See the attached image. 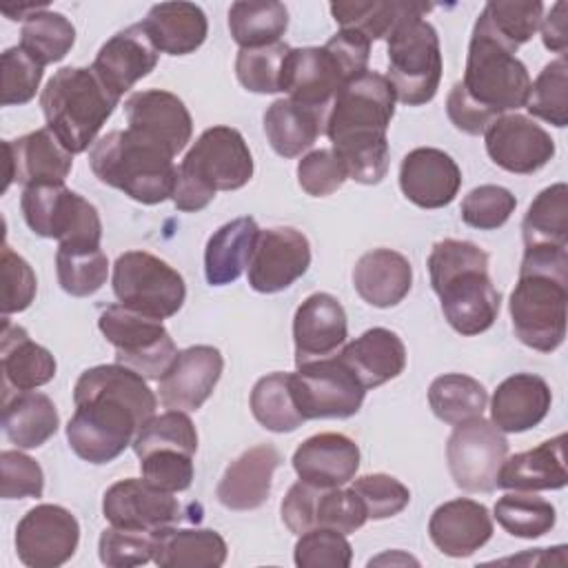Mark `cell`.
I'll list each match as a JSON object with an SVG mask.
<instances>
[{
	"label": "cell",
	"instance_id": "29",
	"mask_svg": "<svg viewBox=\"0 0 568 568\" xmlns=\"http://www.w3.org/2000/svg\"><path fill=\"white\" fill-rule=\"evenodd\" d=\"M552 404L550 386L532 373L506 377L493 393L490 422L501 433H524L544 422Z\"/></svg>",
	"mask_w": 568,
	"mask_h": 568
},
{
	"label": "cell",
	"instance_id": "28",
	"mask_svg": "<svg viewBox=\"0 0 568 568\" xmlns=\"http://www.w3.org/2000/svg\"><path fill=\"white\" fill-rule=\"evenodd\" d=\"M293 468L306 484L337 488L355 477L359 446L342 433H317L295 448Z\"/></svg>",
	"mask_w": 568,
	"mask_h": 568
},
{
	"label": "cell",
	"instance_id": "63",
	"mask_svg": "<svg viewBox=\"0 0 568 568\" xmlns=\"http://www.w3.org/2000/svg\"><path fill=\"white\" fill-rule=\"evenodd\" d=\"M446 113H448V120L455 124V129H459L468 135H479L495 122L488 113H484L475 102H470L466 98L459 82L453 84V89L446 98Z\"/></svg>",
	"mask_w": 568,
	"mask_h": 568
},
{
	"label": "cell",
	"instance_id": "59",
	"mask_svg": "<svg viewBox=\"0 0 568 568\" xmlns=\"http://www.w3.org/2000/svg\"><path fill=\"white\" fill-rule=\"evenodd\" d=\"M346 180V169L333 149H315L297 162V182L313 197L335 193Z\"/></svg>",
	"mask_w": 568,
	"mask_h": 568
},
{
	"label": "cell",
	"instance_id": "51",
	"mask_svg": "<svg viewBox=\"0 0 568 568\" xmlns=\"http://www.w3.org/2000/svg\"><path fill=\"white\" fill-rule=\"evenodd\" d=\"M293 559L300 568H348L353 548L344 532L333 528H311L295 541Z\"/></svg>",
	"mask_w": 568,
	"mask_h": 568
},
{
	"label": "cell",
	"instance_id": "11",
	"mask_svg": "<svg viewBox=\"0 0 568 568\" xmlns=\"http://www.w3.org/2000/svg\"><path fill=\"white\" fill-rule=\"evenodd\" d=\"M111 284L122 306L155 320L173 317L186 300L182 275L146 251H126L118 255Z\"/></svg>",
	"mask_w": 568,
	"mask_h": 568
},
{
	"label": "cell",
	"instance_id": "27",
	"mask_svg": "<svg viewBox=\"0 0 568 568\" xmlns=\"http://www.w3.org/2000/svg\"><path fill=\"white\" fill-rule=\"evenodd\" d=\"M428 535L444 555L470 557L493 537V519L484 504L457 497L433 510Z\"/></svg>",
	"mask_w": 568,
	"mask_h": 568
},
{
	"label": "cell",
	"instance_id": "13",
	"mask_svg": "<svg viewBox=\"0 0 568 568\" xmlns=\"http://www.w3.org/2000/svg\"><path fill=\"white\" fill-rule=\"evenodd\" d=\"M291 393L304 419H344L362 408L366 388L339 357H324L291 373Z\"/></svg>",
	"mask_w": 568,
	"mask_h": 568
},
{
	"label": "cell",
	"instance_id": "24",
	"mask_svg": "<svg viewBox=\"0 0 568 568\" xmlns=\"http://www.w3.org/2000/svg\"><path fill=\"white\" fill-rule=\"evenodd\" d=\"M462 186L457 162L442 149L419 146L399 164V189L419 209L448 206Z\"/></svg>",
	"mask_w": 568,
	"mask_h": 568
},
{
	"label": "cell",
	"instance_id": "36",
	"mask_svg": "<svg viewBox=\"0 0 568 568\" xmlns=\"http://www.w3.org/2000/svg\"><path fill=\"white\" fill-rule=\"evenodd\" d=\"M260 231L257 222L244 215L222 224L209 237L204 248V275L211 286L231 284L246 271Z\"/></svg>",
	"mask_w": 568,
	"mask_h": 568
},
{
	"label": "cell",
	"instance_id": "10",
	"mask_svg": "<svg viewBox=\"0 0 568 568\" xmlns=\"http://www.w3.org/2000/svg\"><path fill=\"white\" fill-rule=\"evenodd\" d=\"M20 209L27 226L60 244L100 246L102 222L98 209L64 182L33 184L22 191Z\"/></svg>",
	"mask_w": 568,
	"mask_h": 568
},
{
	"label": "cell",
	"instance_id": "25",
	"mask_svg": "<svg viewBox=\"0 0 568 568\" xmlns=\"http://www.w3.org/2000/svg\"><path fill=\"white\" fill-rule=\"evenodd\" d=\"M348 335L346 311L331 293L308 295L293 317L295 364H308L331 357Z\"/></svg>",
	"mask_w": 568,
	"mask_h": 568
},
{
	"label": "cell",
	"instance_id": "5",
	"mask_svg": "<svg viewBox=\"0 0 568 568\" xmlns=\"http://www.w3.org/2000/svg\"><path fill=\"white\" fill-rule=\"evenodd\" d=\"M253 178V155L244 135L233 126H211L186 151L175 171L171 200L175 209H206L217 191H235Z\"/></svg>",
	"mask_w": 568,
	"mask_h": 568
},
{
	"label": "cell",
	"instance_id": "33",
	"mask_svg": "<svg viewBox=\"0 0 568 568\" xmlns=\"http://www.w3.org/2000/svg\"><path fill=\"white\" fill-rule=\"evenodd\" d=\"M337 357L357 375L362 386L368 390L395 379L404 371L406 346L397 333L375 326L346 344Z\"/></svg>",
	"mask_w": 568,
	"mask_h": 568
},
{
	"label": "cell",
	"instance_id": "43",
	"mask_svg": "<svg viewBox=\"0 0 568 568\" xmlns=\"http://www.w3.org/2000/svg\"><path fill=\"white\" fill-rule=\"evenodd\" d=\"M55 271L64 293L87 297L104 286L109 260L100 246L60 244L55 253Z\"/></svg>",
	"mask_w": 568,
	"mask_h": 568
},
{
	"label": "cell",
	"instance_id": "56",
	"mask_svg": "<svg viewBox=\"0 0 568 568\" xmlns=\"http://www.w3.org/2000/svg\"><path fill=\"white\" fill-rule=\"evenodd\" d=\"M351 488L359 495L368 519H388L402 513L410 501V490L399 479L384 473L362 475Z\"/></svg>",
	"mask_w": 568,
	"mask_h": 568
},
{
	"label": "cell",
	"instance_id": "47",
	"mask_svg": "<svg viewBox=\"0 0 568 568\" xmlns=\"http://www.w3.org/2000/svg\"><path fill=\"white\" fill-rule=\"evenodd\" d=\"M479 18L504 44L517 51L539 29L544 4L539 0H490Z\"/></svg>",
	"mask_w": 568,
	"mask_h": 568
},
{
	"label": "cell",
	"instance_id": "48",
	"mask_svg": "<svg viewBox=\"0 0 568 568\" xmlns=\"http://www.w3.org/2000/svg\"><path fill=\"white\" fill-rule=\"evenodd\" d=\"M530 115L564 129L568 124V64L566 58L548 62L535 82H530L528 100L524 104Z\"/></svg>",
	"mask_w": 568,
	"mask_h": 568
},
{
	"label": "cell",
	"instance_id": "61",
	"mask_svg": "<svg viewBox=\"0 0 568 568\" xmlns=\"http://www.w3.org/2000/svg\"><path fill=\"white\" fill-rule=\"evenodd\" d=\"M342 67L348 82L357 80L368 71V58H371V40L364 38L357 31L339 29L326 44H324Z\"/></svg>",
	"mask_w": 568,
	"mask_h": 568
},
{
	"label": "cell",
	"instance_id": "18",
	"mask_svg": "<svg viewBox=\"0 0 568 568\" xmlns=\"http://www.w3.org/2000/svg\"><path fill=\"white\" fill-rule=\"evenodd\" d=\"M129 131L162 146L173 158L191 142L193 120L184 102L162 89L135 91L124 102Z\"/></svg>",
	"mask_w": 568,
	"mask_h": 568
},
{
	"label": "cell",
	"instance_id": "44",
	"mask_svg": "<svg viewBox=\"0 0 568 568\" xmlns=\"http://www.w3.org/2000/svg\"><path fill=\"white\" fill-rule=\"evenodd\" d=\"M251 413L266 430L273 433H291L300 428L306 419L295 406L291 373H271L260 377L251 390Z\"/></svg>",
	"mask_w": 568,
	"mask_h": 568
},
{
	"label": "cell",
	"instance_id": "6",
	"mask_svg": "<svg viewBox=\"0 0 568 568\" xmlns=\"http://www.w3.org/2000/svg\"><path fill=\"white\" fill-rule=\"evenodd\" d=\"M93 175L140 204H160L175 186L173 155L124 129L95 140L89 151Z\"/></svg>",
	"mask_w": 568,
	"mask_h": 568
},
{
	"label": "cell",
	"instance_id": "9",
	"mask_svg": "<svg viewBox=\"0 0 568 568\" xmlns=\"http://www.w3.org/2000/svg\"><path fill=\"white\" fill-rule=\"evenodd\" d=\"M428 11L402 18L388 33V82L395 98L408 106L430 102L442 80V51L435 27L424 20Z\"/></svg>",
	"mask_w": 568,
	"mask_h": 568
},
{
	"label": "cell",
	"instance_id": "19",
	"mask_svg": "<svg viewBox=\"0 0 568 568\" xmlns=\"http://www.w3.org/2000/svg\"><path fill=\"white\" fill-rule=\"evenodd\" d=\"M348 84L342 67L326 47L291 49L284 64L282 91L288 100L328 115L335 95Z\"/></svg>",
	"mask_w": 568,
	"mask_h": 568
},
{
	"label": "cell",
	"instance_id": "60",
	"mask_svg": "<svg viewBox=\"0 0 568 568\" xmlns=\"http://www.w3.org/2000/svg\"><path fill=\"white\" fill-rule=\"evenodd\" d=\"M0 470H2V497L4 499L42 497L44 473L33 457H29L20 450H2L0 453Z\"/></svg>",
	"mask_w": 568,
	"mask_h": 568
},
{
	"label": "cell",
	"instance_id": "42",
	"mask_svg": "<svg viewBox=\"0 0 568 568\" xmlns=\"http://www.w3.org/2000/svg\"><path fill=\"white\" fill-rule=\"evenodd\" d=\"M288 27V11L282 2H233L229 31L240 49H257L280 42Z\"/></svg>",
	"mask_w": 568,
	"mask_h": 568
},
{
	"label": "cell",
	"instance_id": "3",
	"mask_svg": "<svg viewBox=\"0 0 568 568\" xmlns=\"http://www.w3.org/2000/svg\"><path fill=\"white\" fill-rule=\"evenodd\" d=\"M568 246L526 248L508 311L519 342L539 353H552L566 337Z\"/></svg>",
	"mask_w": 568,
	"mask_h": 568
},
{
	"label": "cell",
	"instance_id": "7",
	"mask_svg": "<svg viewBox=\"0 0 568 568\" xmlns=\"http://www.w3.org/2000/svg\"><path fill=\"white\" fill-rule=\"evenodd\" d=\"M91 67H62L40 95L47 129L75 155L95 144L100 129L118 106Z\"/></svg>",
	"mask_w": 568,
	"mask_h": 568
},
{
	"label": "cell",
	"instance_id": "54",
	"mask_svg": "<svg viewBox=\"0 0 568 568\" xmlns=\"http://www.w3.org/2000/svg\"><path fill=\"white\" fill-rule=\"evenodd\" d=\"M98 555L104 566L131 568L153 559V532L109 526L98 541Z\"/></svg>",
	"mask_w": 568,
	"mask_h": 568
},
{
	"label": "cell",
	"instance_id": "30",
	"mask_svg": "<svg viewBox=\"0 0 568 568\" xmlns=\"http://www.w3.org/2000/svg\"><path fill=\"white\" fill-rule=\"evenodd\" d=\"M0 366L4 395L36 390L38 386L49 384L55 375L53 355L36 344L22 326L11 324L9 317H2Z\"/></svg>",
	"mask_w": 568,
	"mask_h": 568
},
{
	"label": "cell",
	"instance_id": "64",
	"mask_svg": "<svg viewBox=\"0 0 568 568\" xmlns=\"http://www.w3.org/2000/svg\"><path fill=\"white\" fill-rule=\"evenodd\" d=\"M566 11H568V4L564 0L555 2L550 7V11L546 13V18H541L539 22V29H541V40H544V47L564 55L566 53V47H568V31H566Z\"/></svg>",
	"mask_w": 568,
	"mask_h": 568
},
{
	"label": "cell",
	"instance_id": "23",
	"mask_svg": "<svg viewBox=\"0 0 568 568\" xmlns=\"http://www.w3.org/2000/svg\"><path fill=\"white\" fill-rule=\"evenodd\" d=\"M160 51L149 40L142 22L111 36L98 51L91 71L113 98H122L158 64Z\"/></svg>",
	"mask_w": 568,
	"mask_h": 568
},
{
	"label": "cell",
	"instance_id": "2",
	"mask_svg": "<svg viewBox=\"0 0 568 568\" xmlns=\"http://www.w3.org/2000/svg\"><path fill=\"white\" fill-rule=\"evenodd\" d=\"M395 91L386 75L366 71L333 100L324 133L346 175L359 184H377L388 171L386 129L395 115Z\"/></svg>",
	"mask_w": 568,
	"mask_h": 568
},
{
	"label": "cell",
	"instance_id": "53",
	"mask_svg": "<svg viewBox=\"0 0 568 568\" xmlns=\"http://www.w3.org/2000/svg\"><path fill=\"white\" fill-rule=\"evenodd\" d=\"M0 64H2V106H20L33 100L40 87L44 67L36 62L20 44L4 49Z\"/></svg>",
	"mask_w": 568,
	"mask_h": 568
},
{
	"label": "cell",
	"instance_id": "34",
	"mask_svg": "<svg viewBox=\"0 0 568 568\" xmlns=\"http://www.w3.org/2000/svg\"><path fill=\"white\" fill-rule=\"evenodd\" d=\"M149 40L160 53L186 55L200 49L209 33L204 11L193 2L153 4L142 20Z\"/></svg>",
	"mask_w": 568,
	"mask_h": 568
},
{
	"label": "cell",
	"instance_id": "32",
	"mask_svg": "<svg viewBox=\"0 0 568 568\" xmlns=\"http://www.w3.org/2000/svg\"><path fill=\"white\" fill-rule=\"evenodd\" d=\"M353 286L366 304L390 308L408 295L413 286V266L393 248H373L357 260L353 268Z\"/></svg>",
	"mask_w": 568,
	"mask_h": 568
},
{
	"label": "cell",
	"instance_id": "16",
	"mask_svg": "<svg viewBox=\"0 0 568 568\" xmlns=\"http://www.w3.org/2000/svg\"><path fill=\"white\" fill-rule=\"evenodd\" d=\"M311 266V244L293 226L260 231L248 271V284L257 293H280L300 280Z\"/></svg>",
	"mask_w": 568,
	"mask_h": 568
},
{
	"label": "cell",
	"instance_id": "57",
	"mask_svg": "<svg viewBox=\"0 0 568 568\" xmlns=\"http://www.w3.org/2000/svg\"><path fill=\"white\" fill-rule=\"evenodd\" d=\"M368 521L366 508L353 488H322L315 510V528L355 532Z\"/></svg>",
	"mask_w": 568,
	"mask_h": 568
},
{
	"label": "cell",
	"instance_id": "26",
	"mask_svg": "<svg viewBox=\"0 0 568 568\" xmlns=\"http://www.w3.org/2000/svg\"><path fill=\"white\" fill-rule=\"evenodd\" d=\"M280 464L282 455L273 444H257L244 450L226 466L215 490L217 501L237 513L260 508L271 495L273 473Z\"/></svg>",
	"mask_w": 568,
	"mask_h": 568
},
{
	"label": "cell",
	"instance_id": "41",
	"mask_svg": "<svg viewBox=\"0 0 568 568\" xmlns=\"http://www.w3.org/2000/svg\"><path fill=\"white\" fill-rule=\"evenodd\" d=\"M428 404L433 413L446 424H462L481 417L488 404L484 384L464 373H446L433 379L428 388Z\"/></svg>",
	"mask_w": 568,
	"mask_h": 568
},
{
	"label": "cell",
	"instance_id": "17",
	"mask_svg": "<svg viewBox=\"0 0 568 568\" xmlns=\"http://www.w3.org/2000/svg\"><path fill=\"white\" fill-rule=\"evenodd\" d=\"M488 158L508 173L530 175L555 158V140L535 120L519 113L499 115L486 131Z\"/></svg>",
	"mask_w": 568,
	"mask_h": 568
},
{
	"label": "cell",
	"instance_id": "58",
	"mask_svg": "<svg viewBox=\"0 0 568 568\" xmlns=\"http://www.w3.org/2000/svg\"><path fill=\"white\" fill-rule=\"evenodd\" d=\"M0 264H2V317H7L11 313H20L31 306L38 291V282L29 262L20 257L16 251H11L7 242L2 244Z\"/></svg>",
	"mask_w": 568,
	"mask_h": 568
},
{
	"label": "cell",
	"instance_id": "45",
	"mask_svg": "<svg viewBox=\"0 0 568 568\" xmlns=\"http://www.w3.org/2000/svg\"><path fill=\"white\" fill-rule=\"evenodd\" d=\"M495 519L513 537L537 539L552 530L557 513L548 499L535 493L510 490L497 499Z\"/></svg>",
	"mask_w": 568,
	"mask_h": 568
},
{
	"label": "cell",
	"instance_id": "14",
	"mask_svg": "<svg viewBox=\"0 0 568 568\" xmlns=\"http://www.w3.org/2000/svg\"><path fill=\"white\" fill-rule=\"evenodd\" d=\"M506 457L508 439L484 417L455 424L446 444L450 477L468 493H493Z\"/></svg>",
	"mask_w": 568,
	"mask_h": 568
},
{
	"label": "cell",
	"instance_id": "37",
	"mask_svg": "<svg viewBox=\"0 0 568 568\" xmlns=\"http://www.w3.org/2000/svg\"><path fill=\"white\" fill-rule=\"evenodd\" d=\"M60 426V415L49 395L20 390L2 395V430L18 448H38L49 442Z\"/></svg>",
	"mask_w": 568,
	"mask_h": 568
},
{
	"label": "cell",
	"instance_id": "22",
	"mask_svg": "<svg viewBox=\"0 0 568 568\" xmlns=\"http://www.w3.org/2000/svg\"><path fill=\"white\" fill-rule=\"evenodd\" d=\"M224 359L215 346L197 344L178 353L160 382V402L169 410H197L222 377Z\"/></svg>",
	"mask_w": 568,
	"mask_h": 568
},
{
	"label": "cell",
	"instance_id": "50",
	"mask_svg": "<svg viewBox=\"0 0 568 568\" xmlns=\"http://www.w3.org/2000/svg\"><path fill=\"white\" fill-rule=\"evenodd\" d=\"M131 446L138 457L158 448H175V450L195 455L197 430L184 410H166L162 415H153L138 430Z\"/></svg>",
	"mask_w": 568,
	"mask_h": 568
},
{
	"label": "cell",
	"instance_id": "40",
	"mask_svg": "<svg viewBox=\"0 0 568 568\" xmlns=\"http://www.w3.org/2000/svg\"><path fill=\"white\" fill-rule=\"evenodd\" d=\"M521 235L526 248L568 246V186L564 182L550 184L530 202Z\"/></svg>",
	"mask_w": 568,
	"mask_h": 568
},
{
	"label": "cell",
	"instance_id": "21",
	"mask_svg": "<svg viewBox=\"0 0 568 568\" xmlns=\"http://www.w3.org/2000/svg\"><path fill=\"white\" fill-rule=\"evenodd\" d=\"M4 191L11 182L27 186L64 182L73 169V153L44 126L18 140H4Z\"/></svg>",
	"mask_w": 568,
	"mask_h": 568
},
{
	"label": "cell",
	"instance_id": "46",
	"mask_svg": "<svg viewBox=\"0 0 568 568\" xmlns=\"http://www.w3.org/2000/svg\"><path fill=\"white\" fill-rule=\"evenodd\" d=\"M75 42V29L58 11H36L22 22L20 47L42 67L60 62Z\"/></svg>",
	"mask_w": 568,
	"mask_h": 568
},
{
	"label": "cell",
	"instance_id": "62",
	"mask_svg": "<svg viewBox=\"0 0 568 568\" xmlns=\"http://www.w3.org/2000/svg\"><path fill=\"white\" fill-rule=\"evenodd\" d=\"M320 490H322L320 486L306 484L302 479L288 488L280 510H282V521L291 532L302 535V532L315 528V510H317Z\"/></svg>",
	"mask_w": 568,
	"mask_h": 568
},
{
	"label": "cell",
	"instance_id": "4",
	"mask_svg": "<svg viewBox=\"0 0 568 568\" xmlns=\"http://www.w3.org/2000/svg\"><path fill=\"white\" fill-rule=\"evenodd\" d=\"M428 275L446 322L459 335H479L495 324L501 295L488 275L484 248L466 240H442L430 248Z\"/></svg>",
	"mask_w": 568,
	"mask_h": 568
},
{
	"label": "cell",
	"instance_id": "55",
	"mask_svg": "<svg viewBox=\"0 0 568 568\" xmlns=\"http://www.w3.org/2000/svg\"><path fill=\"white\" fill-rule=\"evenodd\" d=\"M142 479L166 493H182L191 486L195 468L193 455L175 448H158L140 457Z\"/></svg>",
	"mask_w": 568,
	"mask_h": 568
},
{
	"label": "cell",
	"instance_id": "35",
	"mask_svg": "<svg viewBox=\"0 0 568 568\" xmlns=\"http://www.w3.org/2000/svg\"><path fill=\"white\" fill-rule=\"evenodd\" d=\"M226 555V541L211 528L164 526L153 532V561L160 568H217Z\"/></svg>",
	"mask_w": 568,
	"mask_h": 568
},
{
	"label": "cell",
	"instance_id": "1",
	"mask_svg": "<svg viewBox=\"0 0 568 568\" xmlns=\"http://www.w3.org/2000/svg\"><path fill=\"white\" fill-rule=\"evenodd\" d=\"M73 404L67 439L71 450L89 464H109L120 457L158 408L146 377L124 364L87 368L73 386Z\"/></svg>",
	"mask_w": 568,
	"mask_h": 568
},
{
	"label": "cell",
	"instance_id": "38",
	"mask_svg": "<svg viewBox=\"0 0 568 568\" xmlns=\"http://www.w3.org/2000/svg\"><path fill=\"white\" fill-rule=\"evenodd\" d=\"M326 118L288 98L275 100L264 111V133L271 149L282 158H297L324 133Z\"/></svg>",
	"mask_w": 568,
	"mask_h": 568
},
{
	"label": "cell",
	"instance_id": "52",
	"mask_svg": "<svg viewBox=\"0 0 568 568\" xmlns=\"http://www.w3.org/2000/svg\"><path fill=\"white\" fill-rule=\"evenodd\" d=\"M517 206V197L497 184L475 186L462 200V220L479 231H495L508 222Z\"/></svg>",
	"mask_w": 568,
	"mask_h": 568
},
{
	"label": "cell",
	"instance_id": "39",
	"mask_svg": "<svg viewBox=\"0 0 568 568\" xmlns=\"http://www.w3.org/2000/svg\"><path fill=\"white\" fill-rule=\"evenodd\" d=\"M430 4L415 0H355V2H333L331 13L342 29L357 31L364 38L379 40L388 38L393 27L415 11H430Z\"/></svg>",
	"mask_w": 568,
	"mask_h": 568
},
{
	"label": "cell",
	"instance_id": "31",
	"mask_svg": "<svg viewBox=\"0 0 568 568\" xmlns=\"http://www.w3.org/2000/svg\"><path fill=\"white\" fill-rule=\"evenodd\" d=\"M566 435H557L552 439L541 442L539 446L517 453L513 457H506L497 486L506 490H559L568 484V470H566Z\"/></svg>",
	"mask_w": 568,
	"mask_h": 568
},
{
	"label": "cell",
	"instance_id": "8",
	"mask_svg": "<svg viewBox=\"0 0 568 568\" xmlns=\"http://www.w3.org/2000/svg\"><path fill=\"white\" fill-rule=\"evenodd\" d=\"M517 51L504 44L488 24L477 18L468 44L462 91L493 120L526 104L530 75Z\"/></svg>",
	"mask_w": 568,
	"mask_h": 568
},
{
	"label": "cell",
	"instance_id": "20",
	"mask_svg": "<svg viewBox=\"0 0 568 568\" xmlns=\"http://www.w3.org/2000/svg\"><path fill=\"white\" fill-rule=\"evenodd\" d=\"M102 513L111 526L155 532L180 519V504L173 493L160 490L146 479H120L106 488Z\"/></svg>",
	"mask_w": 568,
	"mask_h": 568
},
{
	"label": "cell",
	"instance_id": "12",
	"mask_svg": "<svg viewBox=\"0 0 568 568\" xmlns=\"http://www.w3.org/2000/svg\"><path fill=\"white\" fill-rule=\"evenodd\" d=\"M98 326L115 348L118 364H124L146 379H160L178 357L175 342L162 320L142 315L122 304L106 306Z\"/></svg>",
	"mask_w": 568,
	"mask_h": 568
},
{
	"label": "cell",
	"instance_id": "49",
	"mask_svg": "<svg viewBox=\"0 0 568 568\" xmlns=\"http://www.w3.org/2000/svg\"><path fill=\"white\" fill-rule=\"evenodd\" d=\"M288 51L291 47L282 40L257 49H240L235 58V75L240 84L253 93H280Z\"/></svg>",
	"mask_w": 568,
	"mask_h": 568
},
{
	"label": "cell",
	"instance_id": "15",
	"mask_svg": "<svg viewBox=\"0 0 568 568\" xmlns=\"http://www.w3.org/2000/svg\"><path fill=\"white\" fill-rule=\"evenodd\" d=\"M80 524L58 504H38L16 526V552L29 568H58L78 548Z\"/></svg>",
	"mask_w": 568,
	"mask_h": 568
}]
</instances>
